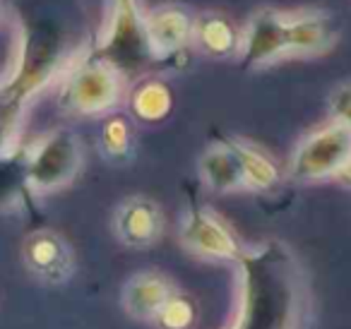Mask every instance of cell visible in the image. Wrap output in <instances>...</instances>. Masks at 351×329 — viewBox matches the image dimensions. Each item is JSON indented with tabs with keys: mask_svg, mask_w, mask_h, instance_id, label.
<instances>
[{
	"mask_svg": "<svg viewBox=\"0 0 351 329\" xmlns=\"http://www.w3.org/2000/svg\"><path fill=\"white\" fill-rule=\"evenodd\" d=\"M243 293L234 329H303L306 293L293 257L277 243L243 252Z\"/></svg>",
	"mask_w": 351,
	"mask_h": 329,
	"instance_id": "obj_1",
	"label": "cell"
},
{
	"mask_svg": "<svg viewBox=\"0 0 351 329\" xmlns=\"http://www.w3.org/2000/svg\"><path fill=\"white\" fill-rule=\"evenodd\" d=\"M339 29L335 17L315 8L277 10L263 8L241 32L239 63L245 70H260L284 58L320 56L335 46Z\"/></svg>",
	"mask_w": 351,
	"mask_h": 329,
	"instance_id": "obj_2",
	"label": "cell"
},
{
	"mask_svg": "<svg viewBox=\"0 0 351 329\" xmlns=\"http://www.w3.org/2000/svg\"><path fill=\"white\" fill-rule=\"evenodd\" d=\"M125 97V75L111 60L92 51L63 73L58 103L65 113L94 118L116 111Z\"/></svg>",
	"mask_w": 351,
	"mask_h": 329,
	"instance_id": "obj_3",
	"label": "cell"
},
{
	"mask_svg": "<svg viewBox=\"0 0 351 329\" xmlns=\"http://www.w3.org/2000/svg\"><path fill=\"white\" fill-rule=\"evenodd\" d=\"M22 166L32 193H56L73 183L82 169V142L73 130H51L22 154Z\"/></svg>",
	"mask_w": 351,
	"mask_h": 329,
	"instance_id": "obj_4",
	"label": "cell"
},
{
	"mask_svg": "<svg viewBox=\"0 0 351 329\" xmlns=\"http://www.w3.org/2000/svg\"><path fill=\"white\" fill-rule=\"evenodd\" d=\"M145 12L142 0H104L94 51L111 60L123 75L149 58L145 44Z\"/></svg>",
	"mask_w": 351,
	"mask_h": 329,
	"instance_id": "obj_5",
	"label": "cell"
},
{
	"mask_svg": "<svg viewBox=\"0 0 351 329\" xmlns=\"http://www.w3.org/2000/svg\"><path fill=\"white\" fill-rule=\"evenodd\" d=\"M351 156V130L332 118L327 125L313 130L298 142L289 164V175L298 183L337 178Z\"/></svg>",
	"mask_w": 351,
	"mask_h": 329,
	"instance_id": "obj_6",
	"label": "cell"
},
{
	"mask_svg": "<svg viewBox=\"0 0 351 329\" xmlns=\"http://www.w3.org/2000/svg\"><path fill=\"white\" fill-rule=\"evenodd\" d=\"M195 15L176 3H164L145 12V44L152 60H171L193 49Z\"/></svg>",
	"mask_w": 351,
	"mask_h": 329,
	"instance_id": "obj_7",
	"label": "cell"
},
{
	"mask_svg": "<svg viewBox=\"0 0 351 329\" xmlns=\"http://www.w3.org/2000/svg\"><path fill=\"white\" fill-rule=\"evenodd\" d=\"M181 241L191 252L200 257L234 260L241 255L231 228L219 219V214L207 207H191L181 223Z\"/></svg>",
	"mask_w": 351,
	"mask_h": 329,
	"instance_id": "obj_8",
	"label": "cell"
},
{
	"mask_svg": "<svg viewBox=\"0 0 351 329\" xmlns=\"http://www.w3.org/2000/svg\"><path fill=\"white\" fill-rule=\"evenodd\" d=\"M22 260L27 269L46 284H63L73 274V250L63 236L53 231H34L22 245Z\"/></svg>",
	"mask_w": 351,
	"mask_h": 329,
	"instance_id": "obj_9",
	"label": "cell"
},
{
	"mask_svg": "<svg viewBox=\"0 0 351 329\" xmlns=\"http://www.w3.org/2000/svg\"><path fill=\"white\" fill-rule=\"evenodd\" d=\"M113 228L118 241L130 247L154 245L164 233V214L154 199L135 195L118 204Z\"/></svg>",
	"mask_w": 351,
	"mask_h": 329,
	"instance_id": "obj_10",
	"label": "cell"
},
{
	"mask_svg": "<svg viewBox=\"0 0 351 329\" xmlns=\"http://www.w3.org/2000/svg\"><path fill=\"white\" fill-rule=\"evenodd\" d=\"M197 171H200L202 183L210 190H215V193H239V190H248L243 164H241L231 140H221L207 147L200 156Z\"/></svg>",
	"mask_w": 351,
	"mask_h": 329,
	"instance_id": "obj_11",
	"label": "cell"
},
{
	"mask_svg": "<svg viewBox=\"0 0 351 329\" xmlns=\"http://www.w3.org/2000/svg\"><path fill=\"white\" fill-rule=\"evenodd\" d=\"M171 284L156 271H140L130 276L123 289V308L130 317L137 319H156L164 305L173 298Z\"/></svg>",
	"mask_w": 351,
	"mask_h": 329,
	"instance_id": "obj_12",
	"label": "cell"
},
{
	"mask_svg": "<svg viewBox=\"0 0 351 329\" xmlns=\"http://www.w3.org/2000/svg\"><path fill=\"white\" fill-rule=\"evenodd\" d=\"M241 32L236 25L217 10H205L195 15V27H193V49L210 58H231L239 53Z\"/></svg>",
	"mask_w": 351,
	"mask_h": 329,
	"instance_id": "obj_13",
	"label": "cell"
},
{
	"mask_svg": "<svg viewBox=\"0 0 351 329\" xmlns=\"http://www.w3.org/2000/svg\"><path fill=\"white\" fill-rule=\"evenodd\" d=\"M128 106L135 121L140 123H159L173 108V94L169 84L156 77H145L130 89L128 94Z\"/></svg>",
	"mask_w": 351,
	"mask_h": 329,
	"instance_id": "obj_14",
	"label": "cell"
},
{
	"mask_svg": "<svg viewBox=\"0 0 351 329\" xmlns=\"http://www.w3.org/2000/svg\"><path fill=\"white\" fill-rule=\"evenodd\" d=\"M236 154H239L241 164H243V173L248 180V190H267L279 180V169L260 147L250 145L239 137H231Z\"/></svg>",
	"mask_w": 351,
	"mask_h": 329,
	"instance_id": "obj_15",
	"label": "cell"
},
{
	"mask_svg": "<svg viewBox=\"0 0 351 329\" xmlns=\"http://www.w3.org/2000/svg\"><path fill=\"white\" fill-rule=\"evenodd\" d=\"M99 149H101L104 159L111 161V164H125V161H130L132 151H135L130 123L123 116L106 118L101 125V132H99Z\"/></svg>",
	"mask_w": 351,
	"mask_h": 329,
	"instance_id": "obj_16",
	"label": "cell"
},
{
	"mask_svg": "<svg viewBox=\"0 0 351 329\" xmlns=\"http://www.w3.org/2000/svg\"><path fill=\"white\" fill-rule=\"evenodd\" d=\"M29 190L25 178V166L15 156H0V209L10 207Z\"/></svg>",
	"mask_w": 351,
	"mask_h": 329,
	"instance_id": "obj_17",
	"label": "cell"
},
{
	"mask_svg": "<svg viewBox=\"0 0 351 329\" xmlns=\"http://www.w3.org/2000/svg\"><path fill=\"white\" fill-rule=\"evenodd\" d=\"M156 322L164 329H186L193 322V305L181 295H173L156 315Z\"/></svg>",
	"mask_w": 351,
	"mask_h": 329,
	"instance_id": "obj_18",
	"label": "cell"
},
{
	"mask_svg": "<svg viewBox=\"0 0 351 329\" xmlns=\"http://www.w3.org/2000/svg\"><path fill=\"white\" fill-rule=\"evenodd\" d=\"M330 111L335 121L344 123L351 130V84H341V87L335 89L330 99Z\"/></svg>",
	"mask_w": 351,
	"mask_h": 329,
	"instance_id": "obj_19",
	"label": "cell"
},
{
	"mask_svg": "<svg viewBox=\"0 0 351 329\" xmlns=\"http://www.w3.org/2000/svg\"><path fill=\"white\" fill-rule=\"evenodd\" d=\"M337 180H339V183H344V185H349V188H351V156H349V161H346V164L341 166L339 173H337Z\"/></svg>",
	"mask_w": 351,
	"mask_h": 329,
	"instance_id": "obj_20",
	"label": "cell"
}]
</instances>
